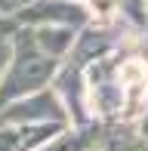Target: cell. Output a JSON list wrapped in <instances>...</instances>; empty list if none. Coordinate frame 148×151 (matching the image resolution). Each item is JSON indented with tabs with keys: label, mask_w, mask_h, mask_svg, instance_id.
Masks as SVG:
<instances>
[{
	"label": "cell",
	"mask_w": 148,
	"mask_h": 151,
	"mask_svg": "<svg viewBox=\"0 0 148 151\" xmlns=\"http://www.w3.org/2000/svg\"><path fill=\"white\" fill-rule=\"evenodd\" d=\"M59 65L62 62L43 56L37 50V43L31 40L28 28H22L12 40V59L3 74V83H0V111L19 99H28L34 93L50 90L59 74Z\"/></svg>",
	"instance_id": "obj_1"
},
{
	"label": "cell",
	"mask_w": 148,
	"mask_h": 151,
	"mask_svg": "<svg viewBox=\"0 0 148 151\" xmlns=\"http://www.w3.org/2000/svg\"><path fill=\"white\" fill-rule=\"evenodd\" d=\"M16 22L22 28H46V25H52V28L83 31V28L93 25V16H90V6L74 3V0H37Z\"/></svg>",
	"instance_id": "obj_2"
},
{
	"label": "cell",
	"mask_w": 148,
	"mask_h": 151,
	"mask_svg": "<svg viewBox=\"0 0 148 151\" xmlns=\"http://www.w3.org/2000/svg\"><path fill=\"white\" fill-rule=\"evenodd\" d=\"M19 123H68L71 127L68 111L62 108L52 86L28 96V99H19L0 111V127H19Z\"/></svg>",
	"instance_id": "obj_3"
},
{
	"label": "cell",
	"mask_w": 148,
	"mask_h": 151,
	"mask_svg": "<svg viewBox=\"0 0 148 151\" xmlns=\"http://www.w3.org/2000/svg\"><path fill=\"white\" fill-rule=\"evenodd\" d=\"M31 40L37 43V50L43 52V56L56 59V62H65L71 56L74 43H77V34L74 28H52V25H46V28H28Z\"/></svg>",
	"instance_id": "obj_4"
},
{
	"label": "cell",
	"mask_w": 148,
	"mask_h": 151,
	"mask_svg": "<svg viewBox=\"0 0 148 151\" xmlns=\"http://www.w3.org/2000/svg\"><path fill=\"white\" fill-rule=\"evenodd\" d=\"M99 136H102V127H68L62 136L43 145L40 151H96L99 148Z\"/></svg>",
	"instance_id": "obj_5"
},
{
	"label": "cell",
	"mask_w": 148,
	"mask_h": 151,
	"mask_svg": "<svg viewBox=\"0 0 148 151\" xmlns=\"http://www.w3.org/2000/svg\"><path fill=\"white\" fill-rule=\"evenodd\" d=\"M99 151H148V139L124 127H102Z\"/></svg>",
	"instance_id": "obj_6"
},
{
	"label": "cell",
	"mask_w": 148,
	"mask_h": 151,
	"mask_svg": "<svg viewBox=\"0 0 148 151\" xmlns=\"http://www.w3.org/2000/svg\"><path fill=\"white\" fill-rule=\"evenodd\" d=\"M37 0H0V16L6 19H19L25 9H31Z\"/></svg>",
	"instance_id": "obj_7"
},
{
	"label": "cell",
	"mask_w": 148,
	"mask_h": 151,
	"mask_svg": "<svg viewBox=\"0 0 148 151\" xmlns=\"http://www.w3.org/2000/svg\"><path fill=\"white\" fill-rule=\"evenodd\" d=\"M19 31H22V25H19L16 19H6V16H0V43H12Z\"/></svg>",
	"instance_id": "obj_8"
},
{
	"label": "cell",
	"mask_w": 148,
	"mask_h": 151,
	"mask_svg": "<svg viewBox=\"0 0 148 151\" xmlns=\"http://www.w3.org/2000/svg\"><path fill=\"white\" fill-rule=\"evenodd\" d=\"M9 59H12V43H0V83H3L6 68H9Z\"/></svg>",
	"instance_id": "obj_9"
},
{
	"label": "cell",
	"mask_w": 148,
	"mask_h": 151,
	"mask_svg": "<svg viewBox=\"0 0 148 151\" xmlns=\"http://www.w3.org/2000/svg\"><path fill=\"white\" fill-rule=\"evenodd\" d=\"M139 136L148 139V105H145V111H142V120H139Z\"/></svg>",
	"instance_id": "obj_10"
},
{
	"label": "cell",
	"mask_w": 148,
	"mask_h": 151,
	"mask_svg": "<svg viewBox=\"0 0 148 151\" xmlns=\"http://www.w3.org/2000/svg\"><path fill=\"white\" fill-rule=\"evenodd\" d=\"M74 3H83V6H86V3H90V0H74Z\"/></svg>",
	"instance_id": "obj_11"
},
{
	"label": "cell",
	"mask_w": 148,
	"mask_h": 151,
	"mask_svg": "<svg viewBox=\"0 0 148 151\" xmlns=\"http://www.w3.org/2000/svg\"><path fill=\"white\" fill-rule=\"evenodd\" d=\"M145 12H148V0H145Z\"/></svg>",
	"instance_id": "obj_12"
},
{
	"label": "cell",
	"mask_w": 148,
	"mask_h": 151,
	"mask_svg": "<svg viewBox=\"0 0 148 151\" xmlns=\"http://www.w3.org/2000/svg\"><path fill=\"white\" fill-rule=\"evenodd\" d=\"M96 151H99V148H96Z\"/></svg>",
	"instance_id": "obj_13"
}]
</instances>
